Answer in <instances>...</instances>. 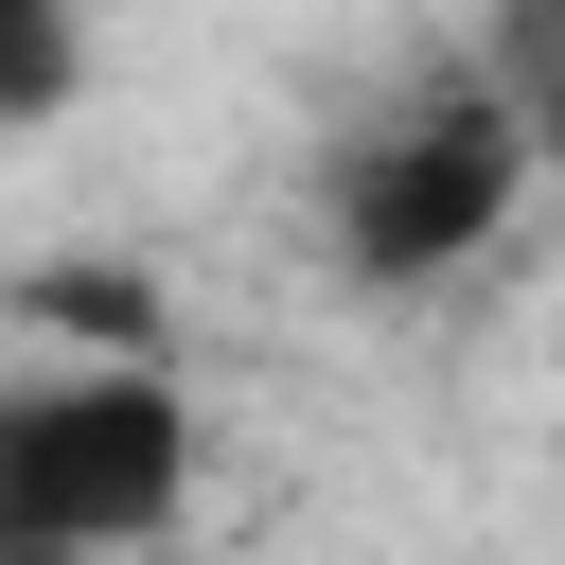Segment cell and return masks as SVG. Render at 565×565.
<instances>
[{"instance_id": "cell-6", "label": "cell", "mask_w": 565, "mask_h": 565, "mask_svg": "<svg viewBox=\"0 0 565 565\" xmlns=\"http://www.w3.org/2000/svg\"><path fill=\"white\" fill-rule=\"evenodd\" d=\"M0 565H177V547H0Z\"/></svg>"}, {"instance_id": "cell-3", "label": "cell", "mask_w": 565, "mask_h": 565, "mask_svg": "<svg viewBox=\"0 0 565 565\" xmlns=\"http://www.w3.org/2000/svg\"><path fill=\"white\" fill-rule=\"evenodd\" d=\"M88 88V0H0V124H71Z\"/></svg>"}, {"instance_id": "cell-4", "label": "cell", "mask_w": 565, "mask_h": 565, "mask_svg": "<svg viewBox=\"0 0 565 565\" xmlns=\"http://www.w3.org/2000/svg\"><path fill=\"white\" fill-rule=\"evenodd\" d=\"M18 300L53 335H88V353H159V282H124V265H35Z\"/></svg>"}, {"instance_id": "cell-5", "label": "cell", "mask_w": 565, "mask_h": 565, "mask_svg": "<svg viewBox=\"0 0 565 565\" xmlns=\"http://www.w3.org/2000/svg\"><path fill=\"white\" fill-rule=\"evenodd\" d=\"M494 88H565V0H494Z\"/></svg>"}, {"instance_id": "cell-7", "label": "cell", "mask_w": 565, "mask_h": 565, "mask_svg": "<svg viewBox=\"0 0 565 565\" xmlns=\"http://www.w3.org/2000/svg\"><path fill=\"white\" fill-rule=\"evenodd\" d=\"M530 141H547V177H565V88H530Z\"/></svg>"}, {"instance_id": "cell-1", "label": "cell", "mask_w": 565, "mask_h": 565, "mask_svg": "<svg viewBox=\"0 0 565 565\" xmlns=\"http://www.w3.org/2000/svg\"><path fill=\"white\" fill-rule=\"evenodd\" d=\"M177 494H194V406L159 353L0 388V547H177Z\"/></svg>"}, {"instance_id": "cell-2", "label": "cell", "mask_w": 565, "mask_h": 565, "mask_svg": "<svg viewBox=\"0 0 565 565\" xmlns=\"http://www.w3.org/2000/svg\"><path fill=\"white\" fill-rule=\"evenodd\" d=\"M530 177H547L530 88H424L406 124H371V141L335 159V265H353L371 300H406V282L477 265V247L512 230Z\"/></svg>"}]
</instances>
